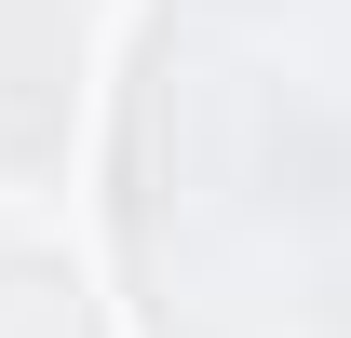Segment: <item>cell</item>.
I'll return each mask as SVG.
<instances>
[{"instance_id":"cell-1","label":"cell","mask_w":351,"mask_h":338,"mask_svg":"<svg viewBox=\"0 0 351 338\" xmlns=\"http://www.w3.org/2000/svg\"><path fill=\"white\" fill-rule=\"evenodd\" d=\"M0 338H82V284L54 257H0Z\"/></svg>"}]
</instances>
